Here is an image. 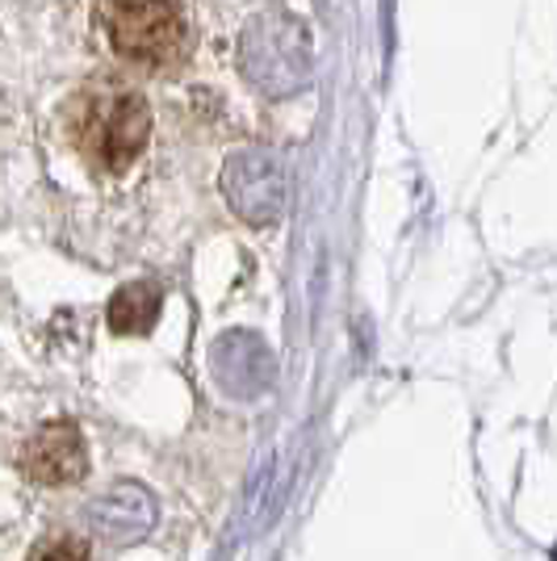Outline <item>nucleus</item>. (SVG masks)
I'll list each match as a JSON object with an SVG mask.
<instances>
[{
    "label": "nucleus",
    "mask_w": 557,
    "mask_h": 561,
    "mask_svg": "<svg viewBox=\"0 0 557 561\" xmlns=\"http://www.w3.org/2000/svg\"><path fill=\"white\" fill-rule=\"evenodd\" d=\"M64 139L96 176H122L151 142V105L122 76H96L64 101Z\"/></svg>",
    "instance_id": "obj_1"
},
{
    "label": "nucleus",
    "mask_w": 557,
    "mask_h": 561,
    "mask_svg": "<svg viewBox=\"0 0 557 561\" xmlns=\"http://www.w3.org/2000/svg\"><path fill=\"white\" fill-rule=\"evenodd\" d=\"M93 25L126 71L172 76L193 55L185 0H96Z\"/></svg>",
    "instance_id": "obj_2"
},
{
    "label": "nucleus",
    "mask_w": 557,
    "mask_h": 561,
    "mask_svg": "<svg viewBox=\"0 0 557 561\" xmlns=\"http://www.w3.org/2000/svg\"><path fill=\"white\" fill-rule=\"evenodd\" d=\"M25 478H34L38 486H71L84 478L89 457H84V440L76 432V423H47L34 432V440L22 453Z\"/></svg>",
    "instance_id": "obj_3"
},
{
    "label": "nucleus",
    "mask_w": 557,
    "mask_h": 561,
    "mask_svg": "<svg viewBox=\"0 0 557 561\" xmlns=\"http://www.w3.org/2000/svg\"><path fill=\"white\" fill-rule=\"evenodd\" d=\"M160 314V285L156 280H139L130 289H122L110 306V328L114 331H147Z\"/></svg>",
    "instance_id": "obj_4"
},
{
    "label": "nucleus",
    "mask_w": 557,
    "mask_h": 561,
    "mask_svg": "<svg viewBox=\"0 0 557 561\" xmlns=\"http://www.w3.org/2000/svg\"><path fill=\"white\" fill-rule=\"evenodd\" d=\"M30 561H93V553H89V545H84V540L50 537L30 553Z\"/></svg>",
    "instance_id": "obj_5"
}]
</instances>
